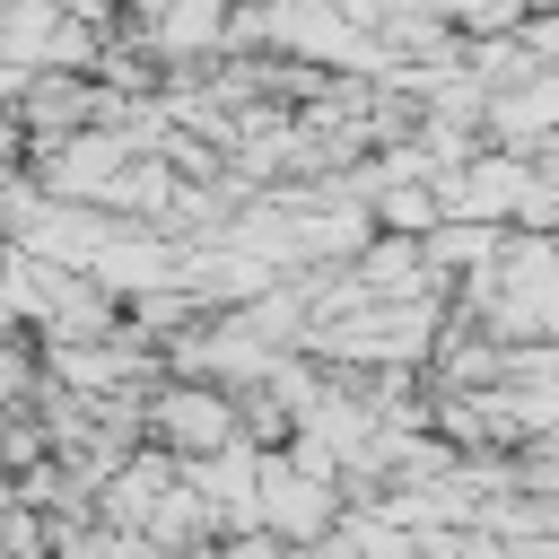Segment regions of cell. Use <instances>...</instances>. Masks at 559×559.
I'll return each instance as SVG.
<instances>
[{
    "mask_svg": "<svg viewBox=\"0 0 559 559\" xmlns=\"http://www.w3.org/2000/svg\"><path fill=\"white\" fill-rule=\"evenodd\" d=\"M140 419H148V445L175 454V463H210V454H227L236 437H253V428H245V393L201 384V376H157L148 402H140Z\"/></svg>",
    "mask_w": 559,
    "mask_h": 559,
    "instance_id": "obj_1",
    "label": "cell"
},
{
    "mask_svg": "<svg viewBox=\"0 0 559 559\" xmlns=\"http://www.w3.org/2000/svg\"><path fill=\"white\" fill-rule=\"evenodd\" d=\"M341 515H349V489L306 472V463H288V445H271V463H262V533L306 550V542H332Z\"/></svg>",
    "mask_w": 559,
    "mask_h": 559,
    "instance_id": "obj_2",
    "label": "cell"
},
{
    "mask_svg": "<svg viewBox=\"0 0 559 559\" xmlns=\"http://www.w3.org/2000/svg\"><path fill=\"white\" fill-rule=\"evenodd\" d=\"M262 463H271V445H262V437H236L227 454H210V463H183V480L210 498V524H218V542H236V533H262Z\"/></svg>",
    "mask_w": 559,
    "mask_h": 559,
    "instance_id": "obj_3",
    "label": "cell"
},
{
    "mask_svg": "<svg viewBox=\"0 0 559 559\" xmlns=\"http://www.w3.org/2000/svg\"><path fill=\"white\" fill-rule=\"evenodd\" d=\"M236 9L227 0H140V44L148 61H210L227 44Z\"/></svg>",
    "mask_w": 559,
    "mask_h": 559,
    "instance_id": "obj_4",
    "label": "cell"
},
{
    "mask_svg": "<svg viewBox=\"0 0 559 559\" xmlns=\"http://www.w3.org/2000/svg\"><path fill=\"white\" fill-rule=\"evenodd\" d=\"M175 480H183V463H175V454H157V445H148V454H131V463L96 489V524H114V533H140V542H148V524H157V507H166V489H175Z\"/></svg>",
    "mask_w": 559,
    "mask_h": 559,
    "instance_id": "obj_5",
    "label": "cell"
},
{
    "mask_svg": "<svg viewBox=\"0 0 559 559\" xmlns=\"http://www.w3.org/2000/svg\"><path fill=\"white\" fill-rule=\"evenodd\" d=\"M498 148H515V157H533L542 140H559V70H533V79H515V87H498L489 96V122H480Z\"/></svg>",
    "mask_w": 559,
    "mask_h": 559,
    "instance_id": "obj_6",
    "label": "cell"
},
{
    "mask_svg": "<svg viewBox=\"0 0 559 559\" xmlns=\"http://www.w3.org/2000/svg\"><path fill=\"white\" fill-rule=\"evenodd\" d=\"M9 507H17V498H0V559H9Z\"/></svg>",
    "mask_w": 559,
    "mask_h": 559,
    "instance_id": "obj_7",
    "label": "cell"
}]
</instances>
